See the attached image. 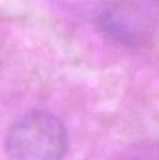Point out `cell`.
Here are the masks:
<instances>
[{
    "label": "cell",
    "mask_w": 159,
    "mask_h": 160,
    "mask_svg": "<svg viewBox=\"0 0 159 160\" xmlns=\"http://www.w3.org/2000/svg\"><path fill=\"white\" fill-rule=\"evenodd\" d=\"M67 150L66 128L49 112L31 111L23 114L7 135L9 160H62Z\"/></svg>",
    "instance_id": "1"
}]
</instances>
